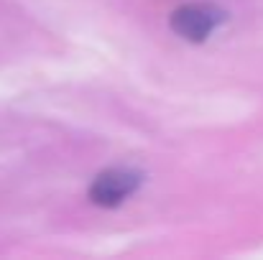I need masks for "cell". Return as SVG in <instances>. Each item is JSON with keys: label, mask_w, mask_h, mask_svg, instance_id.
I'll return each instance as SVG.
<instances>
[{"label": "cell", "mask_w": 263, "mask_h": 260, "mask_svg": "<svg viewBox=\"0 0 263 260\" xmlns=\"http://www.w3.org/2000/svg\"><path fill=\"white\" fill-rule=\"evenodd\" d=\"M222 21H225V10H220L217 5H212V3H189V5L176 8L169 23H172V31L179 33L181 38L202 44L212 36V31L217 26H222Z\"/></svg>", "instance_id": "obj_1"}, {"label": "cell", "mask_w": 263, "mask_h": 260, "mask_svg": "<svg viewBox=\"0 0 263 260\" xmlns=\"http://www.w3.org/2000/svg\"><path fill=\"white\" fill-rule=\"evenodd\" d=\"M141 186V173L130 169H107L89 186V199L97 207H118Z\"/></svg>", "instance_id": "obj_2"}]
</instances>
